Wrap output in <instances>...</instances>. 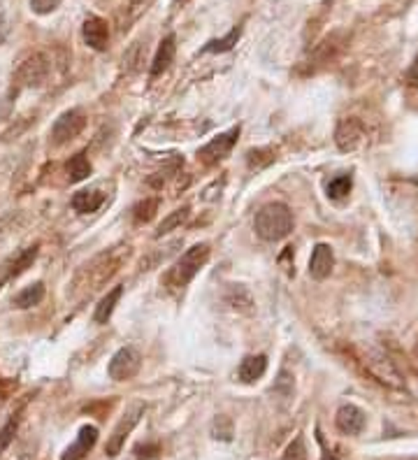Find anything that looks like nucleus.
<instances>
[{"label":"nucleus","mask_w":418,"mask_h":460,"mask_svg":"<svg viewBox=\"0 0 418 460\" xmlns=\"http://www.w3.org/2000/svg\"><path fill=\"white\" fill-rule=\"evenodd\" d=\"M295 226L293 212L288 210V205L284 202H270L256 212L253 228L256 235L265 242H279L284 237L291 235V230Z\"/></svg>","instance_id":"obj_1"},{"label":"nucleus","mask_w":418,"mask_h":460,"mask_svg":"<svg viewBox=\"0 0 418 460\" xmlns=\"http://www.w3.org/2000/svg\"><path fill=\"white\" fill-rule=\"evenodd\" d=\"M121 260H124V251L109 249V251L100 253V256H95L91 263H86L82 267V272H79L75 279V286H84V291L88 293L98 291L104 282L112 279V277L119 272Z\"/></svg>","instance_id":"obj_2"},{"label":"nucleus","mask_w":418,"mask_h":460,"mask_svg":"<svg viewBox=\"0 0 418 460\" xmlns=\"http://www.w3.org/2000/svg\"><path fill=\"white\" fill-rule=\"evenodd\" d=\"M209 253H212V249H209V244H205V242L191 247L186 253H181V258L177 260L170 270H167L165 286L170 291H179L184 286H189L193 277H196L200 270H203V265L209 260Z\"/></svg>","instance_id":"obj_3"},{"label":"nucleus","mask_w":418,"mask_h":460,"mask_svg":"<svg viewBox=\"0 0 418 460\" xmlns=\"http://www.w3.org/2000/svg\"><path fill=\"white\" fill-rule=\"evenodd\" d=\"M49 75V59L40 52H30L14 68V82L19 86H40Z\"/></svg>","instance_id":"obj_4"},{"label":"nucleus","mask_w":418,"mask_h":460,"mask_svg":"<svg viewBox=\"0 0 418 460\" xmlns=\"http://www.w3.org/2000/svg\"><path fill=\"white\" fill-rule=\"evenodd\" d=\"M84 128H86V114L82 109H68L52 126V145L54 147L68 145L70 140L79 138V133Z\"/></svg>","instance_id":"obj_5"},{"label":"nucleus","mask_w":418,"mask_h":460,"mask_svg":"<svg viewBox=\"0 0 418 460\" xmlns=\"http://www.w3.org/2000/svg\"><path fill=\"white\" fill-rule=\"evenodd\" d=\"M140 368H142V356L138 349L124 346L112 356L107 372H109V379H114V382H131L133 377H138Z\"/></svg>","instance_id":"obj_6"},{"label":"nucleus","mask_w":418,"mask_h":460,"mask_svg":"<svg viewBox=\"0 0 418 460\" xmlns=\"http://www.w3.org/2000/svg\"><path fill=\"white\" fill-rule=\"evenodd\" d=\"M144 409H147V407H144L142 402H138L135 407L128 409L121 421L117 423V428L112 430L109 440H107V447H104V454H107L109 458H114V456L121 454V449H124V444H126V437L133 432V428L140 423V418L144 416Z\"/></svg>","instance_id":"obj_7"},{"label":"nucleus","mask_w":418,"mask_h":460,"mask_svg":"<svg viewBox=\"0 0 418 460\" xmlns=\"http://www.w3.org/2000/svg\"><path fill=\"white\" fill-rule=\"evenodd\" d=\"M237 138H239V126L230 128L228 133H221L219 138H214L212 142H207V145L198 152V158L205 165H216V163L226 161L232 152V147L237 145Z\"/></svg>","instance_id":"obj_8"},{"label":"nucleus","mask_w":418,"mask_h":460,"mask_svg":"<svg viewBox=\"0 0 418 460\" xmlns=\"http://www.w3.org/2000/svg\"><path fill=\"white\" fill-rule=\"evenodd\" d=\"M37 251H40V244H33V247H28V249L10 256L5 263H0V289H3L10 279H14V277L26 272V270L33 265V260L37 258Z\"/></svg>","instance_id":"obj_9"},{"label":"nucleus","mask_w":418,"mask_h":460,"mask_svg":"<svg viewBox=\"0 0 418 460\" xmlns=\"http://www.w3.org/2000/svg\"><path fill=\"white\" fill-rule=\"evenodd\" d=\"M335 425L342 435H351V437L353 435H360L365 428V411L358 409L356 404H342L337 409Z\"/></svg>","instance_id":"obj_10"},{"label":"nucleus","mask_w":418,"mask_h":460,"mask_svg":"<svg viewBox=\"0 0 418 460\" xmlns=\"http://www.w3.org/2000/svg\"><path fill=\"white\" fill-rule=\"evenodd\" d=\"M360 140H363V123H360V119L356 116L342 119L335 131L337 147H340L342 152H353V149L360 145Z\"/></svg>","instance_id":"obj_11"},{"label":"nucleus","mask_w":418,"mask_h":460,"mask_svg":"<svg viewBox=\"0 0 418 460\" xmlns=\"http://www.w3.org/2000/svg\"><path fill=\"white\" fill-rule=\"evenodd\" d=\"M335 267V253L330 249V244H316L311 251V258H309V274L311 279L316 282H323L326 277H330Z\"/></svg>","instance_id":"obj_12"},{"label":"nucleus","mask_w":418,"mask_h":460,"mask_svg":"<svg viewBox=\"0 0 418 460\" xmlns=\"http://www.w3.org/2000/svg\"><path fill=\"white\" fill-rule=\"evenodd\" d=\"M82 37H84V42L95 52L107 49V42H109L107 21L100 19V17H88L84 21V26H82Z\"/></svg>","instance_id":"obj_13"},{"label":"nucleus","mask_w":418,"mask_h":460,"mask_svg":"<svg viewBox=\"0 0 418 460\" xmlns=\"http://www.w3.org/2000/svg\"><path fill=\"white\" fill-rule=\"evenodd\" d=\"M95 442H98V428L84 425L82 430H79L77 440L72 442L66 451H63L61 460H84L88 456V451L95 447Z\"/></svg>","instance_id":"obj_14"},{"label":"nucleus","mask_w":418,"mask_h":460,"mask_svg":"<svg viewBox=\"0 0 418 460\" xmlns=\"http://www.w3.org/2000/svg\"><path fill=\"white\" fill-rule=\"evenodd\" d=\"M174 54H177V44H174V35H167L163 42H160L154 63H151V77H158L170 70L172 61H174Z\"/></svg>","instance_id":"obj_15"},{"label":"nucleus","mask_w":418,"mask_h":460,"mask_svg":"<svg viewBox=\"0 0 418 460\" xmlns=\"http://www.w3.org/2000/svg\"><path fill=\"white\" fill-rule=\"evenodd\" d=\"M265 370H268V356H263V353L246 356V358L239 363V379H242L244 384H256L265 375Z\"/></svg>","instance_id":"obj_16"},{"label":"nucleus","mask_w":418,"mask_h":460,"mask_svg":"<svg viewBox=\"0 0 418 460\" xmlns=\"http://www.w3.org/2000/svg\"><path fill=\"white\" fill-rule=\"evenodd\" d=\"M104 202V195L100 191H77L72 195V210L79 214H93L100 210V205Z\"/></svg>","instance_id":"obj_17"},{"label":"nucleus","mask_w":418,"mask_h":460,"mask_svg":"<svg viewBox=\"0 0 418 460\" xmlns=\"http://www.w3.org/2000/svg\"><path fill=\"white\" fill-rule=\"evenodd\" d=\"M42 298H44V284L42 282H35V284H30V286H26L23 291H19L17 296H14V307L17 309H30V307H35L42 303Z\"/></svg>","instance_id":"obj_18"},{"label":"nucleus","mask_w":418,"mask_h":460,"mask_svg":"<svg viewBox=\"0 0 418 460\" xmlns=\"http://www.w3.org/2000/svg\"><path fill=\"white\" fill-rule=\"evenodd\" d=\"M121 293H124L121 286H114V289L107 293V296L100 300L98 305H95V314H93V321L95 323H107L109 321V316H112V312H114L119 298H121Z\"/></svg>","instance_id":"obj_19"},{"label":"nucleus","mask_w":418,"mask_h":460,"mask_svg":"<svg viewBox=\"0 0 418 460\" xmlns=\"http://www.w3.org/2000/svg\"><path fill=\"white\" fill-rule=\"evenodd\" d=\"M66 172H68V181L70 184H77V181H84L88 174H91V163H88V158L84 152L75 154L68 161L66 165Z\"/></svg>","instance_id":"obj_20"},{"label":"nucleus","mask_w":418,"mask_h":460,"mask_svg":"<svg viewBox=\"0 0 418 460\" xmlns=\"http://www.w3.org/2000/svg\"><path fill=\"white\" fill-rule=\"evenodd\" d=\"M226 303L237 309V312L242 314H251L253 312V300L249 296V291L244 286H230L228 293H226Z\"/></svg>","instance_id":"obj_21"},{"label":"nucleus","mask_w":418,"mask_h":460,"mask_svg":"<svg viewBox=\"0 0 418 460\" xmlns=\"http://www.w3.org/2000/svg\"><path fill=\"white\" fill-rule=\"evenodd\" d=\"M239 35H242V28L235 26L226 37H221V40H212V42H207L203 52H205V54H223V52H230L232 47L237 44Z\"/></svg>","instance_id":"obj_22"},{"label":"nucleus","mask_w":418,"mask_h":460,"mask_svg":"<svg viewBox=\"0 0 418 460\" xmlns=\"http://www.w3.org/2000/svg\"><path fill=\"white\" fill-rule=\"evenodd\" d=\"M189 214H191V207H179V210H174L170 217L167 219H163V224L158 226V230H156V237H163V235H167L170 230H174V228H179L184 221L189 219Z\"/></svg>","instance_id":"obj_23"},{"label":"nucleus","mask_w":418,"mask_h":460,"mask_svg":"<svg viewBox=\"0 0 418 460\" xmlns=\"http://www.w3.org/2000/svg\"><path fill=\"white\" fill-rule=\"evenodd\" d=\"M156 212H158V198H147V200H142L133 207V217L138 224H147V221L156 217Z\"/></svg>","instance_id":"obj_24"},{"label":"nucleus","mask_w":418,"mask_h":460,"mask_svg":"<svg viewBox=\"0 0 418 460\" xmlns=\"http://www.w3.org/2000/svg\"><path fill=\"white\" fill-rule=\"evenodd\" d=\"M351 186H353V181H351L349 174H342V177H337L328 184V198H333V200H342L344 195H349Z\"/></svg>","instance_id":"obj_25"},{"label":"nucleus","mask_w":418,"mask_h":460,"mask_svg":"<svg viewBox=\"0 0 418 460\" xmlns=\"http://www.w3.org/2000/svg\"><path fill=\"white\" fill-rule=\"evenodd\" d=\"M272 161H275V154L270 152V149H251V152L246 154V163H249V168H256V170H261L265 168V165H270Z\"/></svg>","instance_id":"obj_26"},{"label":"nucleus","mask_w":418,"mask_h":460,"mask_svg":"<svg viewBox=\"0 0 418 460\" xmlns=\"http://www.w3.org/2000/svg\"><path fill=\"white\" fill-rule=\"evenodd\" d=\"M212 435L216 440H232V421L228 416H216L214 423H212Z\"/></svg>","instance_id":"obj_27"},{"label":"nucleus","mask_w":418,"mask_h":460,"mask_svg":"<svg viewBox=\"0 0 418 460\" xmlns=\"http://www.w3.org/2000/svg\"><path fill=\"white\" fill-rule=\"evenodd\" d=\"M17 430H19V416H14V418H10L3 428H0V454L10 447L12 444V440H14V435H17Z\"/></svg>","instance_id":"obj_28"},{"label":"nucleus","mask_w":418,"mask_h":460,"mask_svg":"<svg viewBox=\"0 0 418 460\" xmlns=\"http://www.w3.org/2000/svg\"><path fill=\"white\" fill-rule=\"evenodd\" d=\"M144 54H147V47H142V42H135L131 47V52L126 54L124 63H128V68L135 73V70H140V63L144 61Z\"/></svg>","instance_id":"obj_29"},{"label":"nucleus","mask_w":418,"mask_h":460,"mask_svg":"<svg viewBox=\"0 0 418 460\" xmlns=\"http://www.w3.org/2000/svg\"><path fill=\"white\" fill-rule=\"evenodd\" d=\"M284 460H307V449H304V440L295 437L291 447L286 449Z\"/></svg>","instance_id":"obj_30"},{"label":"nucleus","mask_w":418,"mask_h":460,"mask_svg":"<svg viewBox=\"0 0 418 460\" xmlns=\"http://www.w3.org/2000/svg\"><path fill=\"white\" fill-rule=\"evenodd\" d=\"M63 0H30V10L35 14H49L54 10H59V5Z\"/></svg>","instance_id":"obj_31"},{"label":"nucleus","mask_w":418,"mask_h":460,"mask_svg":"<svg viewBox=\"0 0 418 460\" xmlns=\"http://www.w3.org/2000/svg\"><path fill=\"white\" fill-rule=\"evenodd\" d=\"M160 454V447L158 444H140L138 449H135V460H151Z\"/></svg>","instance_id":"obj_32"},{"label":"nucleus","mask_w":418,"mask_h":460,"mask_svg":"<svg viewBox=\"0 0 418 460\" xmlns=\"http://www.w3.org/2000/svg\"><path fill=\"white\" fill-rule=\"evenodd\" d=\"M147 5H149V0H131V3H128V21L138 19L140 14L147 10Z\"/></svg>","instance_id":"obj_33"},{"label":"nucleus","mask_w":418,"mask_h":460,"mask_svg":"<svg viewBox=\"0 0 418 460\" xmlns=\"http://www.w3.org/2000/svg\"><path fill=\"white\" fill-rule=\"evenodd\" d=\"M405 84L407 86H412V89H416L418 86V56H416V61L409 66V70L405 73Z\"/></svg>","instance_id":"obj_34"},{"label":"nucleus","mask_w":418,"mask_h":460,"mask_svg":"<svg viewBox=\"0 0 418 460\" xmlns=\"http://www.w3.org/2000/svg\"><path fill=\"white\" fill-rule=\"evenodd\" d=\"M409 460H418V458H409Z\"/></svg>","instance_id":"obj_35"}]
</instances>
